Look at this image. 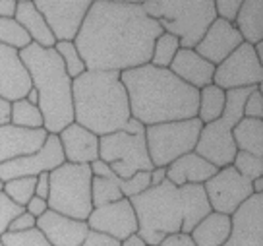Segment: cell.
I'll return each instance as SVG.
<instances>
[{
  "mask_svg": "<svg viewBox=\"0 0 263 246\" xmlns=\"http://www.w3.org/2000/svg\"><path fill=\"white\" fill-rule=\"evenodd\" d=\"M163 33L140 2H91L74 45L91 72H126L149 64Z\"/></svg>",
  "mask_w": 263,
  "mask_h": 246,
  "instance_id": "obj_1",
  "label": "cell"
},
{
  "mask_svg": "<svg viewBox=\"0 0 263 246\" xmlns=\"http://www.w3.org/2000/svg\"><path fill=\"white\" fill-rule=\"evenodd\" d=\"M138 217V237L147 246H159L168 235H190L211 207L203 184L174 186L164 181L130 198Z\"/></svg>",
  "mask_w": 263,
  "mask_h": 246,
  "instance_id": "obj_2",
  "label": "cell"
},
{
  "mask_svg": "<svg viewBox=\"0 0 263 246\" xmlns=\"http://www.w3.org/2000/svg\"><path fill=\"white\" fill-rule=\"evenodd\" d=\"M120 82L128 93L130 116L143 126L197 116L199 91L178 80L168 68L140 66L120 72Z\"/></svg>",
  "mask_w": 263,
  "mask_h": 246,
  "instance_id": "obj_3",
  "label": "cell"
},
{
  "mask_svg": "<svg viewBox=\"0 0 263 246\" xmlns=\"http://www.w3.org/2000/svg\"><path fill=\"white\" fill-rule=\"evenodd\" d=\"M72 105L74 122L99 138L124 130L130 120L128 93L118 72L85 70L72 80Z\"/></svg>",
  "mask_w": 263,
  "mask_h": 246,
  "instance_id": "obj_4",
  "label": "cell"
},
{
  "mask_svg": "<svg viewBox=\"0 0 263 246\" xmlns=\"http://www.w3.org/2000/svg\"><path fill=\"white\" fill-rule=\"evenodd\" d=\"M20 60L29 74L31 87L39 93L37 107L43 115V128L47 134L58 136L74 122L72 80L62 60L54 49H43L35 43L20 50Z\"/></svg>",
  "mask_w": 263,
  "mask_h": 246,
  "instance_id": "obj_5",
  "label": "cell"
},
{
  "mask_svg": "<svg viewBox=\"0 0 263 246\" xmlns=\"http://www.w3.org/2000/svg\"><path fill=\"white\" fill-rule=\"evenodd\" d=\"M141 6L164 33L180 41V49H196L217 20L213 0H149Z\"/></svg>",
  "mask_w": 263,
  "mask_h": 246,
  "instance_id": "obj_6",
  "label": "cell"
},
{
  "mask_svg": "<svg viewBox=\"0 0 263 246\" xmlns=\"http://www.w3.org/2000/svg\"><path fill=\"white\" fill-rule=\"evenodd\" d=\"M254 87H240L227 91V103L222 115L209 124L201 126L194 153L209 161L217 169L229 167L234 161L236 146L232 139L234 126L244 118V103Z\"/></svg>",
  "mask_w": 263,
  "mask_h": 246,
  "instance_id": "obj_7",
  "label": "cell"
},
{
  "mask_svg": "<svg viewBox=\"0 0 263 246\" xmlns=\"http://www.w3.org/2000/svg\"><path fill=\"white\" fill-rule=\"evenodd\" d=\"M50 192L47 205L50 212H57L76 221H87L93 212L91 202V181L93 172L89 165L62 163L49 172Z\"/></svg>",
  "mask_w": 263,
  "mask_h": 246,
  "instance_id": "obj_8",
  "label": "cell"
},
{
  "mask_svg": "<svg viewBox=\"0 0 263 246\" xmlns=\"http://www.w3.org/2000/svg\"><path fill=\"white\" fill-rule=\"evenodd\" d=\"M203 122L199 118L145 126V144L153 167H168L178 157L196 149Z\"/></svg>",
  "mask_w": 263,
  "mask_h": 246,
  "instance_id": "obj_9",
  "label": "cell"
},
{
  "mask_svg": "<svg viewBox=\"0 0 263 246\" xmlns=\"http://www.w3.org/2000/svg\"><path fill=\"white\" fill-rule=\"evenodd\" d=\"M99 159L105 161L118 179H130L136 172L153 171L145 144V134L132 136L128 132L120 130L101 136Z\"/></svg>",
  "mask_w": 263,
  "mask_h": 246,
  "instance_id": "obj_10",
  "label": "cell"
},
{
  "mask_svg": "<svg viewBox=\"0 0 263 246\" xmlns=\"http://www.w3.org/2000/svg\"><path fill=\"white\" fill-rule=\"evenodd\" d=\"M203 190H205L211 212L229 215V217L254 194L252 181H248L242 174H238L232 165L219 169L203 184Z\"/></svg>",
  "mask_w": 263,
  "mask_h": 246,
  "instance_id": "obj_11",
  "label": "cell"
},
{
  "mask_svg": "<svg viewBox=\"0 0 263 246\" xmlns=\"http://www.w3.org/2000/svg\"><path fill=\"white\" fill-rule=\"evenodd\" d=\"M263 82V64L257 60L254 45L242 43L229 58L215 66L213 83L222 91L257 87Z\"/></svg>",
  "mask_w": 263,
  "mask_h": 246,
  "instance_id": "obj_12",
  "label": "cell"
},
{
  "mask_svg": "<svg viewBox=\"0 0 263 246\" xmlns=\"http://www.w3.org/2000/svg\"><path fill=\"white\" fill-rule=\"evenodd\" d=\"M33 4L47 22L57 43H74L87 16L91 0H37Z\"/></svg>",
  "mask_w": 263,
  "mask_h": 246,
  "instance_id": "obj_13",
  "label": "cell"
},
{
  "mask_svg": "<svg viewBox=\"0 0 263 246\" xmlns=\"http://www.w3.org/2000/svg\"><path fill=\"white\" fill-rule=\"evenodd\" d=\"M85 223L89 231L115 238L118 242L138 235V217L128 198H122L115 204L93 207Z\"/></svg>",
  "mask_w": 263,
  "mask_h": 246,
  "instance_id": "obj_14",
  "label": "cell"
},
{
  "mask_svg": "<svg viewBox=\"0 0 263 246\" xmlns=\"http://www.w3.org/2000/svg\"><path fill=\"white\" fill-rule=\"evenodd\" d=\"M62 163L66 161L60 139L54 134H49L45 146L37 153L0 165V181L6 182L12 179H24V177H39L41 172H52Z\"/></svg>",
  "mask_w": 263,
  "mask_h": 246,
  "instance_id": "obj_15",
  "label": "cell"
},
{
  "mask_svg": "<svg viewBox=\"0 0 263 246\" xmlns=\"http://www.w3.org/2000/svg\"><path fill=\"white\" fill-rule=\"evenodd\" d=\"M230 237L222 246H263V194H252L230 215Z\"/></svg>",
  "mask_w": 263,
  "mask_h": 246,
  "instance_id": "obj_16",
  "label": "cell"
},
{
  "mask_svg": "<svg viewBox=\"0 0 263 246\" xmlns=\"http://www.w3.org/2000/svg\"><path fill=\"white\" fill-rule=\"evenodd\" d=\"M242 37H240L238 29L234 24L222 22V20H215L213 24L207 27L205 35L201 37V41L196 45V52L201 58H205L207 62H211L213 66H219L229 58L234 50L242 45Z\"/></svg>",
  "mask_w": 263,
  "mask_h": 246,
  "instance_id": "obj_17",
  "label": "cell"
},
{
  "mask_svg": "<svg viewBox=\"0 0 263 246\" xmlns=\"http://www.w3.org/2000/svg\"><path fill=\"white\" fill-rule=\"evenodd\" d=\"M47 136L49 134L45 132V128L29 130L14 124L0 126V165L37 153L45 146Z\"/></svg>",
  "mask_w": 263,
  "mask_h": 246,
  "instance_id": "obj_18",
  "label": "cell"
},
{
  "mask_svg": "<svg viewBox=\"0 0 263 246\" xmlns=\"http://www.w3.org/2000/svg\"><path fill=\"white\" fill-rule=\"evenodd\" d=\"M35 227L41 231L50 246H82L89 235L85 221H76L50 209L37 219Z\"/></svg>",
  "mask_w": 263,
  "mask_h": 246,
  "instance_id": "obj_19",
  "label": "cell"
},
{
  "mask_svg": "<svg viewBox=\"0 0 263 246\" xmlns=\"http://www.w3.org/2000/svg\"><path fill=\"white\" fill-rule=\"evenodd\" d=\"M31 90V80L20 60V52L0 45V99L14 103L17 99H25Z\"/></svg>",
  "mask_w": 263,
  "mask_h": 246,
  "instance_id": "obj_20",
  "label": "cell"
},
{
  "mask_svg": "<svg viewBox=\"0 0 263 246\" xmlns=\"http://www.w3.org/2000/svg\"><path fill=\"white\" fill-rule=\"evenodd\" d=\"M64 161L72 165H91L99 159V136L72 122L58 134Z\"/></svg>",
  "mask_w": 263,
  "mask_h": 246,
  "instance_id": "obj_21",
  "label": "cell"
},
{
  "mask_svg": "<svg viewBox=\"0 0 263 246\" xmlns=\"http://www.w3.org/2000/svg\"><path fill=\"white\" fill-rule=\"evenodd\" d=\"M168 70L173 72L178 80L188 83L197 91L203 90L205 85L213 83L215 66L207 62L205 58H201L194 49H180L173 58V62L168 66Z\"/></svg>",
  "mask_w": 263,
  "mask_h": 246,
  "instance_id": "obj_22",
  "label": "cell"
},
{
  "mask_svg": "<svg viewBox=\"0 0 263 246\" xmlns=\"http://www.w3.org/2000/svg\"><path fill=\"white\" fill-rule=\"evenodd\" d=\"M219 171L215 165L201 159L194 151L178 157L176 161L166 167V181L174 186H186V184H205L215 172Z\"/></svg>",
  "mask_w": 263,
  "mask_h": 246,
  "instance_id": "obj_23",
  "label": "cell"
},
{
  "mask_svg": "<svg viewBox=\"0 0 263 246\" xmlns=\"http://www.w3.org/2000/svg\"><path fill=\"white\" fill-rule=\"evenodd\" d=\"M14 20L25 29V33L29 35L31 43L39 45L43 49H54L57 39L52 37L49 25L43 20V16L39 14V10L35 8L31 0H20L16 6V14Z\"/></svg>",
  "mask_w": 263,
  "mask_h": 246,
  "instance_id": "obj_24",
  "label": "cell"
},
{
  "mask_svg": "<svg viewBox=\"0 0 263 246\" xmlns=\"http://www.w3.org/2000/svg\"><path fill=\"white\" fill-rule=\"evenodd\" d=\"M230 229L232 223L229 215L211 212L194 227L190 237L196 246H222L230 237Z\"/></svg>",
  "mask_w": 263,
  "mask_h": 246,
  "instance_id": "obj_25",
  "label": "cell"
},
{
  "mask_svg": "<svg viewBox=\"0 0 263 246\" xmlns=\"http://www.w3.org/2000/svg\"><path fill=\"white\" fill-rule=\"evenodd\" d=\"M236 29L242 41L248 45H257L263 41V0H246L242 2L236 16Z\"/></svg>",
  "mask_w": 263,
  "mask_h": 246,
  "instance_id": "obj_26",
  "label": "cell"
},
{
  "mask_svg": "<svg viewBox=\"0 0 263 246\" xmlns=\"http://www.w3.org/2000/svg\"><path fill=\"white\" fill-rule=\"evenodd\" d=\"M232 139H234L236 151H246L255 157H263V120L244 116L234 126Z\"/></svg>",
  "mask_w": 263,
  "mask_h": 246,
  "instance_id": "obj_27",
  "label": "cell"
},
{
  "mask_svg": "<svg viewBox=\"0 0 263 246\" xmlns=\"http://www.w3.org/2000/svg\"><path fill=\"white\" fill-rule=\"evenodd\" d=\"M227 103V91L217 87L215 83H209L203 90H199V101H197V118L203 124L217 120L224 111Z\"/></svg>",
  "mask_w": 263,
  "mask_h": 246,
  "instance_id": "obj_28",
  "label": "cell"
},
{
  "mask_svg": "<svg viewBox=\"0 0 263 246\" xmlns=\"http://www.w3.org/2000/svg\"><path fill=\"white\" fill-rule=\"evenodd\" d=\"M10 124L37 130V128H43V115L37 105L27 103L25 99H17L10 107Z\"/></svg>",
  "mask_w": 263,
  "mask_h": 246,
  "instance_id": "obj_29",
  "label": "cell"
},
{
  "mask_svg": "<svg viewBox=\"0 0 263 246\" xmlns=\"http://www.w3.org/2000/svg\"><path fill=\"white\" fill-rule=\"evenodd\" d=\"M178 50H180V41L174 35H171V33L163 31L155 39L149 64L155 66V68H168Z\"/></svg>",
  "mask_w": 263,
  "mask_h": 246,
  "instance_id": "obj_30",
  "label": "cell"
},
{
  "mask_svg": "<svg viewBox=\"0 0 263 246\" xmlns=\"http://www.w3.org/2000/svg\"><path fill=\"white\" fill-rule=\"evenodd\" d=\"M0 45H6L10 49H16L17 52L31 45L29 35L25 29L12 17H0Z\"/></svg>",
  "mask_w": 263,
  "mask_h": 246,
  "instance_id": "obj_31",
  "label": "cell"
},
{
  "mask_svg": "<svg viewBox=\"0 0 263 246\" xmlns=\"http://www.w3.org/2000/svg\"><path fill=\"white\" fill-rule=\"evenodd\" d=\"M122 198L124 196L120 188L112 181H108L105 177H93V181H91V202H93V207L115 204Z\"/></svg>",
  "mask_w": 263,
  "mask_h": 246,
  "instance_id": "obj_32",
  "label": "cell"
},
{
  "mask_svg": "<svg viewBox=\"0 0 263 246\" xmlns=\"http://www.w3.org/2000/svg\"><path fill=\"white\" fill-rule=\"evenodd\" d=\"M35 184L37 177H24V179H12L4 182V194L14 202V204L25 207L27 202L35 196Z\"/></svg>",
  "mask_w": 263,
  "mask_h": 246,
  "instance_id": "obj_33",
  "label": "cell"
},
{
  "mask_svg": "<svg viewBox=\"0 0 263 246\" xmlns=\"http://www.w3.org/2000/svg\"><path fill=\"white\" fill-rule=\"evenodd\" d=\"M54 50L58 52V57L62 60V64H64V70L68 78L70 80H76L78 76H82L87 68L83 64L82 57H80V52L76 49L74 43H68V41H60L54 45Z\"/></svg>",
  "mask_w": 263,
  "mask_h": 246,
  "instance_id": "obj_34",
  "label": "cell"
},
{
  "mask_svg": "<svg viewBox=\"0 0 263 246\" xmlns=\"http://www.w3.org/2000/svg\"><path fill=\"white\" fill-rule=\"evenodd\" d=\"M232 167L248 181L263 177V157H255L252 153H246V151H236Z\"/></svg>",
  "mask_w": 263,
  "mask_h": 246,
  "instance_id": "obj_35",
  "label": "cell"
},
{
  "mask_svg": "<svg viewBox=\"0 0 263 246\" xmlns=\"http://www.w3.org/2000/svg\"><path fill=\"white\" fill-rule=\"evenodd\" d=\"M2 246H50L49 240L43 237V233L37 227L22 233H4L0 237Z\"/></svg>",
  "mask_w": 263,
  "mask_h": 246,
  "instance_id": "obj_36",
  "label": "cell"
},
{
  "mask_svg": "<svg viewBox=\"0 0 263 246\" xmlns=\"http://www.w3.org/2000/svg\"><path fill=\"white\" fill-rule=\"evenodd\" d=\"M25 212V207L14 204L4 192H0V237L4 233H8L10 223L16 219L17 215H22Z\"/></svg>",
  "mask_w": 263,
  "mask_h": 246,
  "instance_id": "obj_37",
  "label": "cell"
},
{
  "mask_svg": "<svg viewBox=\"0 0 263 246\" xmlns=\"http://www.w3.org/2000/svg\"><path fill=\"white\" fill-rule=\"evenodd\" d=\"M213 6H215V16L219 17V20L234 24L242 2L240 0H213Z\"/></svg>",
  "mask_w": 263,
  "mask_h": 246,
  "instance_id": "obj_38",
  "label": "cell"
},
{
  "mask_svg": "<svg viewBox=\"0 0 263 246\" xmlns=\"http://www.w3.org/2000/svg\"><path fill=\"white\" fill-rule=\"evenodd\" d=\"M244 116H246V118H257V120H263V93H261V85L254 87V91L248 95L246 103H244Z\"/></svg>",
  "mask_w": 263,
  "mask_h": 246,
  "instance_id": "obj_39",
  "label": "cell"
},
{
  "mask_svg": "<svg viewBox=\"0 0 263 246\" xmlns=\"http://www.w3.org/2000/svg\"><path fill=\"white\" fill-rule=\"evenodd\" d=\"M35 225H37V219L29 214H22L17 215L14 221L10 223L8 227V233H22V231H29V229H35Z\"/></svg>",
  "mask_w": 263,
  "mask_h": 246,
  "instance_id": "obj_40",
  "label": "cell"
},
{
  "mask_svg": "<svg viewBox=\"0 0 263 246\" xmlns=\"http://www.w3.org/2000/svg\"><path fill=\"white\" fill-rule=\"evenodd\" d=\"M49 212V205H47V200H41V198L33 196L29 202H27V205H25V214L33 215L35 219H39L43 214H47Z\"/></svg>",
  "mask_w": 263,
  "mask_h": 246,
  "instance_id": "obj_41",
  "label": "cell"
},
{
  "mask_svg": "<svg viewBox=\"0 0 263 246\" xmlns=\"http://www.w3.org/2000/svg\"><path fill=\"white\" fill-rule=\"evenodd\" d=\"M82 246H120V242L115 240V238H108L105 235L89 231V235H87V238H85V242Z\"/></svg>",
  "mask_w": 263,
  "mask_h": 246,
  "instance_id": "obj_42",
  "label": "cell"
},
{
  "mask_svg": "<svg viewBox=\"0 0 263 246\" xmlns=\"http://www.w3.org/2000/svg\"><path fill=\"white\" fill-rule=\"evenodd\" d=\"M50 192V179L49 172H41L37 177V184H35V196L41 198V200H47Z\"/></svg>",
  "mask_w": 263,
  "mask_h": 246,
  "instance_id": "obj_43",
  "label": "cell"
},
{
  "mask_svg": "<svg viewBox=\"0 0 263 246\" xmlns=\"http://www.w3.org/2000/svg\"><path fill=\"white\" fill-rule=\"evenodd\" d=\"M159 246H196L190 235L178 233V235H168L166 238H163V242Z\"/></svg>",
  "mask_w": 263,
  "mask_h": 246,
  "instance_id": "obj_44",
  "label": "cell"
},
{
  "mask_svg": "<svg viewBox=\"0 0 263 246\" xmlns=\"http://www.w3.org/2000/svg\"><path fill=\"white\" fill-rule=\"evenodd\" d=\"M17 0H0V17H8L12 20L16 14Z\"/></svg>",
  "mask_w": 263,
  "mask_h": 246,
  "instance_id": "obj_45",
  "label": "cell"
},
{
  "mask_svg": "<svg viewBox=\"0 0 263 246\" xmlns=\"http://www.w3.org/2000/svg\"><path fill=\"white\" fill-rule=\"evenodd\" d=\"M164 181H166V167H153V171L149 172V182H151V186H159V184Z\"/></svg>",
  "mask_w": 263,
  "mask_h": 246,
  "instance_id": "obj_46",
  "label": "cell"
},
{
  "mask_svg": "<svg viewBox=\"0 0 263 246\" xmlns=\"http://www.w3.org/2000/svg\"><path fill=\"white\" fill-rule=\"evenodd\" d=\"M124 132H128V134H132V136H136V134H145V126L130 116V120H128L126 126H124Z\"/></svg>",
  "mask_w": 263,
  "mask_h": 246,
  "instance_id": "obj_47",
  "label": "cell"
},
{
  "mask_svg": "<svg viewBox=\"0 0 263 246\" xmlns=\"http://www.w3.org/2000/svg\"><path fill=\"white\" fill-rule=\"evenodd\" d=\"M10 107H12V103H10V101L0 99V126L10 124Z\"/></svg>",
  "mask_w": 263,
  "mask_h": 246,
  "instance_id": "obj_48",
  "label": "cell"
},
{
  "mask_svg": "<svg viewBox=\"0 0 263 246\" xmlns=\"http://www.w3.org/2000/svg\"><path fill=\"white\" fill-rule=\"evenodd\" d=\"M120 246H147L143 240H141L138 235H134V237H130V238H126L124 242H120Z\"/></svg>",
  "mask_w": 263,
  "mask_h": 246,
  "instance_id": "obj_49",
  "label": "cell"
},
{
  "mask_svg": "<svg viewBox=\"0 0 263 246\" xmlns=\"http://www.w3.org/2000/svg\"><path fill=\"white\" fill-rule=\"evenodd\" d=\"M25 101L31 103V105H37V103H39V93L31 87V90L27 91V95H25Z\"/></svg>",
  "mask_w": 263,
  "mask_h": 246,
  "instance_id": "obj_50",
  "label": "cell"
},
{
  "mask_svg": "<svg viewBox=\"0 0 263 246\" xmlns=\"http://www.w3.org/2000/svg\"><path fill=\"white\" fill-rule=\"evenodd\" d=\"M252 190H254V194H263V177L252 181Z\"/></svg>",
  "mask_w": 263,
  "mask_h": 246,
  "instance_id": "obj_51",
  "label": "cell"
},
{
  "mask_svg": "<svg viewBox=\"0 0 263 246\" xmlns=\"http://www.w3.org/2000/svg\"><path fill=\"white\" fill-rule=\"evenodd\" d=\"M2 190H4V182L0 181V192H2Z\"/></svg>",
  "mask_w": 263,
  "mask_h": 246,
  "instance_id": "obj_52",
  "label": "cell"
},
{
  "mask_svg": "<svg viewBox=\"0 0 263 246\" xmlns=\"http://www.w3.org/2000/svg\"><path fill=\"white\" fill-rule=\"evenodd\" d=\"M0 246H2V242H0Z\"/></svg>",
  "mask_w": 263,
  "mask_h": 246,
  "instance_id": "obj_53",
  "label": "cell"
}]
</instances>
